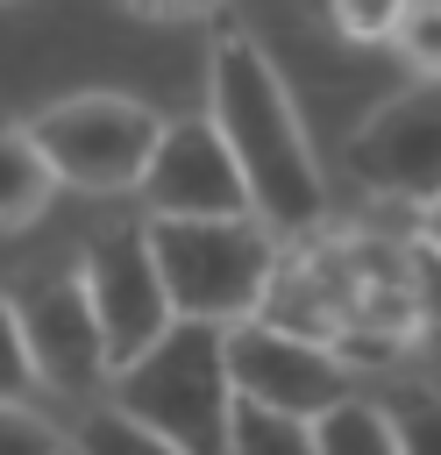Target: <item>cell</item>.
I'll use <instances>...</instances> for the list:
<instances>
[{
    "label": "cell",
    "mask_w": 441,
    "mask_h": 455,
    "mask_svg": "<svg viewBox=\"0 0 441 455\" xmlns=\"http://www.w3.org/2000/svg\"><path fill=\"white\" fill-rule=\"evenodd\" d=\"M0 455H71V427L36 412L28 398H0Z\"/></svg>",
    "instance_id": "obj_15"
},
{
    "label": "cell",
    "mask_w": 441,
    "mask_h": 455,
    "mask_svg": "<svg viewBox=\"0 0 441 455\" xmlns=\"http://www.w3.org/2000/svg\"><path fill=\"white\" fill-rule=\"evenodd\" d=\"M149 220V213H142ZM149 249L171 291L178 320H213L235 327L249 313H263L270 277L285 242L256 220V213H213V220H149Z\"/></svg>",
    "instance_id": "obj_3"
},
{
    "label": "cell",
    "mask_w": 441,
    "mask_h": 455,
    "mask_svg": "<svg viewBox=\"0 0 441 455\" xmlns=\"http://www.w3.org/2000/svg\"><path fill=\"white\" fill-rule=\"evenodd\" d=\"M14 291V313H21V334H28V355H36V377L50 398H107V341H100V320H92V299H85V277L78 270H28L7 284Z\"/></svg>",
    "instance_id": "obj_7"
},
{
    "label": "cell",
    "mask_w": 441,
    "mask_h": 455,
    "mask_svg": "<svg viewBox=\"0 0 441 455\" xmlns=\"http://www.w3.org/2000/svg\"><path fill=\"white\" fill-rule=\"evenodd\" d=\"M128 7H142V14H192V7H213V0H128Z\"/></svg>",
    "instance_id": "obj_21"
},
{
    "label": "cell",
    "mask_w": 441,
    "mask_h": 455,
    "mask_svg": "<svg viewBox=\"0 0 441 455\" xmlns=\"http://www.w3.org/2000/svg\"><path fill=\"white\" fill-rule=\"evenodd\" d=\"M341 171L391 199V206H427L441 199V78H413L384 92L349 135H341Z\"/></svg>",
    "instance_id": "obj_6"
},
{
    "label": "cell",
    "mask_w": 441,
    "mask_h": 455,
    "mask_svg": "<svg viewBox=\"0 0 441 455\" xmlns=\"http://www.w3.org/2000/svg\"><path fill=\"white\" fill-rule=\"evenodd\" d=\"M327 21H334V36H341V43L377 50V43H391V36H398L405 0H327Z\"/></svg>",
    "instance_id": "obj_17"
},
{
    "label": "cell",
    "mask_w": 441,
    "mask_h": 455,
    "mask_svg": "<svg viewBox=\"0 0 441 455\" xmlns=\"http://www.w3.org/2000/svg\"><path fill=\"white\" fill-rule=\"evenodd\" d=\"M391 50L413 64V78H441V0H405Z\"/></svg>",
    "instance_id": "obj_18"
},
{
    "label": "cell",
    "mask_w": 441,
    "mask_h": 455,
    "mask_svg": "<svg viewBox=\"0 0 441 455\" xmlns=\"http://www.w3.org/2000/svg\"><path fill=\"white\" fill-rule=\"evenodd\" d=\"M71 455H185V448L164 441L156 427H142L135 412H121L114 398H92L71 419Z\"/></svg>",
    "instance_id": "obj_12"
},
{
    "label": "cell",
    "mask_w": 441,
    "mask_h": 455,
    "mask_svg": "<svg viewBox=\"0 0 441 455\" xmlns=\"http://www.w3.org/2000/svg\"><path fill=\"white\" fill-rule=\"evenodd\" d=\"M228 384L242 405H270L292 419H320L327 405H341L349 391H363V377L349 370V355L320 334H299L270 313H249L228 327Z\"/></svg>",
    "instance_id": "obj_5"
},
{
    "label": "cell",
    "mask_w": 441,
    "mask_h": 455,
    "mask_svg": "<svg viewBox=\"0 0 441 455\" xmlns=\"http://www.w3.org/2000/svg\"><path fill=\"white\" fill-rule=\"evenodd\" d=\"M78 277H85V299H92V320H100V341H107L114 370L128 355H142L178 320L171 291H164V270H156V249H149V220L100 228L78 256Z\"/></svg>",
    "instance_id": "obj_8"
},
{
    "label": "cell",
    "mask_w": 441,
    "mask_h": 455,
    "mask_svg": "<svg viewBox=\"0 0 441 455\" xmlns=\"http://www.w3.org/2000/svg\"><path fill=\"white\" fill-rule=\"evenodd\" d=\"M228 455H320V441H313V419H292V412H270V405H242L235 398Z\"/></svg>",
    "instance_id": "obj_14"
},
{
    "label": "cell",
    "mask_w": 441,
    "mask_h": 455,
    "mask_svg": "<svg viewBox=\"0 0 441 455\" xmlns=\"http://www.w3.org/2000/svg\"><path fill=\"white\" fill-rule=\"evenodd\" d=\"M36 391H43V377H36V355H28L14 291L0 284V398H36Z\"/></svg>",
    "instance_id": "obj_19"
},
{
    "label": "cell",
    "mask_w": 441,
    "mask_h": 455,
    "mask_svg": "<svg viewBox=\"0 0 441 455\" xmlns=\"http://www.w3.org/2000/svg\"><path fill=\"white\" fill-rule=\"evenodd\" d=\"M206 121L220 128L242 185H249V213L277 235V242H306L327 228L334 192L320 171V149L292 107V85L277 71V57L249 36V28H220L206 50Z\"/></svg>",
    "instance_id": "obj_1"
},
{
    "label": "cell",
    "mask_w": 441,
    "mask_h": 455,
    "mask_svg": "<svg viewBox=\"0 0 441 455\" xmlns=\"http://www.w3.org/2000/svg\"><path fill=\"white\" fill-rule=\"evenodd\" d=\"M50 192H57V171L43 164V149H36L28 121H0V235H14V228H28V220H43Z\"/></svg>",
    "instance_id": "obj_10"
},
{
    "label": "cell",
    "mask_w": 441,
    "mask_h": 455,
    "mask_svg": "<svg viewBox=\"0 0 441 455\" xmlns=\"http://www.w3.org/2000/svg\"><path fill=\"white\" fill-rule=\"evenodd\" d=\"M313 441H320V455H398V434H391V412L377 405V391H349L341 405H327L313 419Z\"/></svg>",
    "instance_id": "obj_11"
},
{
    "label": "cell",
    "mask_w": 441,
    "mask_h": 455,
    "mask_svg": "<svg viewBox=\"0 0 441 455\" xmlns=\"http://www.w3.org/2000/svg\"><path fill=\"white\" fill-rule=\"evenodd\" d=\"M107 398L178 441L185 455H228L235 427V384H228V327L213 320H171L142 355H128L107 377Z\"/></svg>",
    "instance_id": "obj_2"
},
{
    "label": "cell",
    "mask_w": 441,
    "mask_h": 455,
    "mask_svg": "<svg viewBox=\"0 0 441 455\" xmlns=\"http://www.w3.org/2000/svg\"><path fill=\"white\" fill-rule=\"evenodd\" d=\"M377 405L391 412L398 455H441V384H427V377H391V370H384Z\"/></svg>",
    "instance_id": "obj_13"
},
{
    "label": "cell",
    "mask_w": 441,
    "mask_h": 455,
    "mask_svg": "<svg viewBox=\"0 0 441 455\" xmlns=\"http://www.w3.org/2000/svg\"><path fill=\"white\" fill-rule=\"evenodd\" d=\"M413 348L441 363V249L413 235Z\"/></svg>",
    "instance_id": "obj_16"
},
{
    "label": "cell",
    "mask_w": 441,
    "mask_h": 455,
    "mask_svg": "<svg viewBox=\"0 0 441 455\" xmlns=\"http://www.w3.org/2000/svg\"><path fill=\"white\" fill-rule=\"evenodd\" d=\"M156 128L164 114L135 92H64L50 107L28 114V135L43 149V164L57 171V185L71 192H92V199H114V192H135L142 171H149V149H156Z\"/></svg>",
    "instance_id": "obj_4"
},
{
    "label": "cell",
    "mask_w": 441,
    "mask_h": 455,
    "mask_svg": "<svg viewBox=\"0 0 441 455\" xmlns=\"http://www.w3.org/2000/svg\"><path fill=\"white\" fill-rule=\"evenodd\" d=\"M413 235H420L427 249H441V199H427V206H420V228H413Z\"/></svg>",
    "instance_id": "obj_20"
},
{
    "label": "cell",
    "mask_w": 441,
    "mask_h": 455,
    "mask_svg": "<svg viewBox=\"0 0 441 455\" xmlns=\"http://www.w3.org/2000/svg\"><path fill=\"white\" fill-rule=\"evenodd\" d=\"M142 213L149 220H213V213H249V185L220 142V128L199 114L185 121H164L156 128V149H149V171L135 185Z\"/></svg>",
    "instance_id": "obj_9"
}]
</instances>
